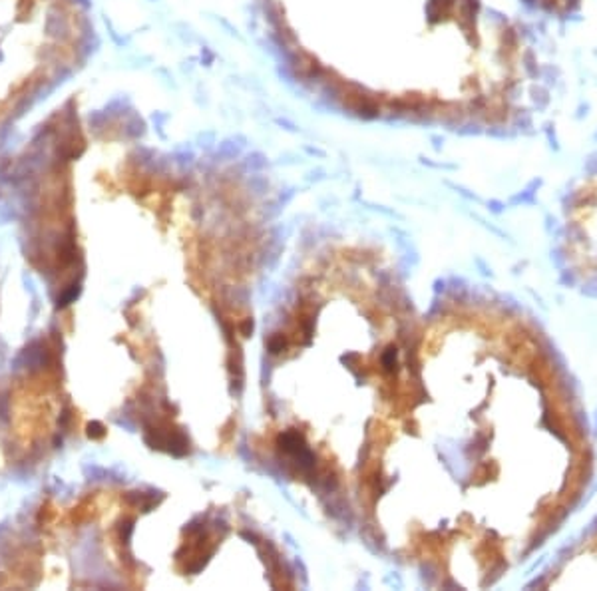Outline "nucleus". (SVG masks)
Listing matches in <instances>:
<instances>
[{
	"label": "nucleus",
	"instance_id": "nucleus-1",
	"mask_svg": "<svg viewBox=\"0 0 597 591\" xmlns=\"http://www.w3.org/2000/svg\"><path fill=\"white\" fill-rule=\"evenodd\" d=\"M297 80L365 117L498 120L524 82L520 36L484 0H261Z\"/></svg>",
	"mask_w": 597,
	"mask_h": 591
},
{
	"label": "nucleus",
	"instance_id": "nucleus-2",
	"mask_svg": "<svg viewBox=\"0 0 597 591\" xmlns=\"http://www.w3.org/2000/svg\"><path fill=\"white\" fill-rule=\"evenodd\" d=\"M84 42L76 0H0V126L72 70Z\"/></svg>",
	"mask_w": 597,
	"mask_h": 591
}]
</instances>
